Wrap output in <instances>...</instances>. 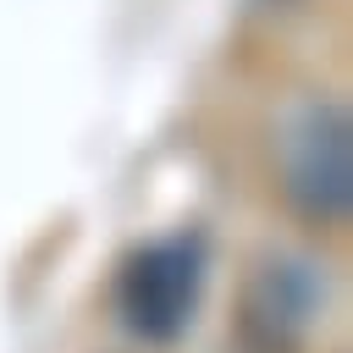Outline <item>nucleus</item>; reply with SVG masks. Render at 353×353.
<instances>
[{
    "mask_svg": "<svg viewBox=\"0 0 353 353\" xmlns=\"http://www.w3.org/2000/svg\"><path fill=\"white\" fill-rule=\"evenodd\" d=\"M204 292V243L193 232L138 248L116 276V314L143 342H176Z\"/></svg>",
    "mask_w": 353,
    "mask_h": 353,
    "instance_id": "obj_2",
    "label": "nucleus"
},
{
    "mask_svg": "<svg viewBox=\"0 0 353 353\" xmlns=\"http://www.w3.org/2000/svg\"><path fill=\"white\" fill-rule=\"evenodd\" d=\"M320 303H325V281L309 259L265 254L248 270V287H243V336L259 353H287L314 325Z\"/></svg>",
    "mask_w": 353,
    "mask_h": 353,
    "instance_id": "obj_3",
    "label": "nucleus"
},
{
    "mask_svg": "<svg viewBox=\"0 0 353 353\" xmlns=\"http://www.w3.org/2000/svg\"><path fill=\"white\" fill-rule=\"evenodd\" d=\"M276 171L309 226H342L353 210V121L336 99H298L276 121Z\"/></svg>",
    "mask_w": 353,
    "mask_h": 353,
    "instance_id": "obj_1",
    "label": "nucleus"
}]
</instances>
